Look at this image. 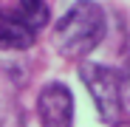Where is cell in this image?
I'll return each instance as SVG.
<instances>
[{
	"mask_svg": "<svg viewBox=\"0 0 130 127\" xmlns=\"http://www.w3.org/2000/svg\"><path fill=\"white\" fill-rule=\"evenodd\" d=\"M79 79L88 96L93 99V107L105 124H119L122 119V76L105 62L85 59L79 65Z\"/></svg>",
	"mask_w": 130,
	"mask_h": 127,
	"instance_id": "7a4b0ae2",
	"label": "cell"
},
{
	"mask_svg": "<svg viewBox=\"0 0 130 127\" xmlns=\"http://www.w3.org/2000/svg\"><path fill=\"white\" fill-rule=\"evenodd\" d=\"M119 76H122V113H130V68Z\"/></svg>",
	"mask_w": 130,
	"mask_h": 127,
	"instance_id": "52a82bcc",
	"label": "cell"
},
{
	"mask_svg": "<svg viewBox=\"0 0 130 127\" xmlns=\"http://www.w3.org/2000/svg\"><path fill=\"white\" fill-rule=\"evenodd\" d=\"M23 23L37 34L48 26V20H51V6L45 3V0H17L14 9H11Z\"/></svg>",
	"mask_w": 130,
	"mask_h": 127,
	"instance_id": "5b68a950",
	"label": "cell"
},
{
	"mask_svg": "<svg viewBox=\"0 0 130 127\" xmlns=\"http://www.w3.org/2000/svg\"><path fill=\"white\" fill-rule=\"evenodd\" d=\"M107 34V17L105 9L96 0H76L71 9H65V14L54 23L51 42L59 57L85 62Z\"/></svg>",
	"mask_w": 130,
	"mask_h": 127,
	"instance_id": "6da1fadb",
	"label": "cell"
},
{
	"mask_svg": "<svg viewBox=\"0 0 130 127\" xmlns=\"http://www.w3.org/2000/svg\"><path fill=\"white\" fill-rule=\"evenodd\" d=\"M0 127H26V113L17 99L0 102Z\"/></svg>",
	"mask_w": 130,
	"mask_h": 127,
	"instance_id": "8992f818",
	"label": "cell"
},
{
	"mask_svg": "<svg viewBox=\"0 0 130 127\" xmlns=\"http://www.w3.org/2000/svg\"><path fill=\"white\" fill-rule=\"evenodd\" d=\"M113 127H130V121H119V124H113Z\"/></svg>",
	"mask_w": 130,
	"mask_h": 127,
	"instance_id": "ba28073f",
	"label": "cell"
},
{
	"mask_svg": "<svg viewBox=\"0 0 130 127\" xmlns=\"http://www.w3.org/2000/svg\"><path fill=\"white\" fill-rule=\"evenodd\" d=\"M37 34L14 11H0V48L3 51H28Z\"/></svg>",
	"mask_w": 130,
	"mask_h": 127,
	"instance_id": "277c9868",
	"label": "cell"
},
{
	"mask_svg": "<svg viewBox=\"0 0 130 127\" xmlns=\"http://www.w3.org/2000/svg\"><path fill=\"white\" fill-rule=\"evenodd\" d=\"M37 119L42 127H74V93L65 82H48L40 88Z\"/></svg>",
	"mask_w": 130,
	"mask_h": 127,
	"instance_id": "3957f363",
	"label": "cell"
}]
</instances>
